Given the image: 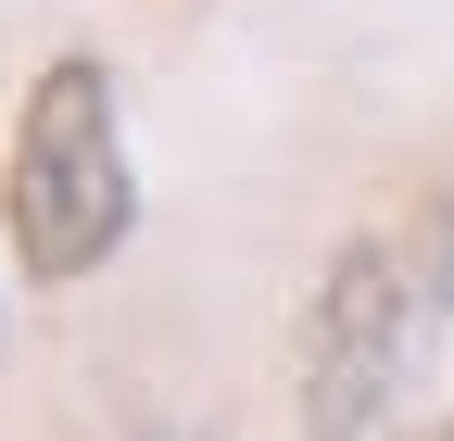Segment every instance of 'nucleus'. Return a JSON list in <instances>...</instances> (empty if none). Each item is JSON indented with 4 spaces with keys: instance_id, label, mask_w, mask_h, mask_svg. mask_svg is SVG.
Returning a JSON list of instances; mask_svg holds the SVG:
<instances>
[{
    "instance_id": "1",
    "label": "nucleus",
    "mask_w": 454,
    "mask_h": 441,
    "mask_svg": "<svg viewBox=\"0 0 454 441\" xmlns=\"http://www.w3.org/2000/svg\"><path fill=\"white\" fill-rule=\"evenodd\" d=\"M0 228L38 290L101 278L139 228V177H127V101H114L101 50H51L38 89L13 101V151H0Z\"/></svg>"
},
{
    "instance_id": "2",
    "label": "nucleus",
    "mask_w": 454,
    "mask_h": 441,
    "mask_svg": "<svg viewBox=\"0 0 454 441\" xmlns=\"http://www.w3.org/2000/svg\"><path fill=\"white\" fill-rule=\"evenodd\" d=\"M404 353H417V265L391 240H340L303 290V328H291L303 429H379L404 404Z\"/></svg>"
},
{
    "instance_id": "3",
    "label": "nucleus",
    "mask_w": 454,
    "mask_h": 441,
    "mask_svg": "<svg viewBox=\"0 0 454 441\" xmlns=\"http://www.w3.org/2000/svg\"><path fill=\"white\" fill-rule=\"evenodd\" d=\"M442 278H454V252H442Z\"/></svg>"
}]
</instances>
